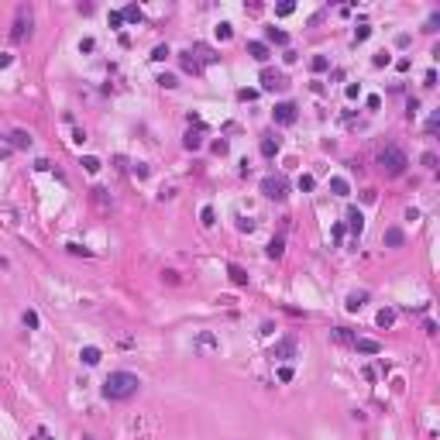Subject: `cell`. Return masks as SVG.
<instances>
[{
	"label": "cell",
	"instance_id": "obj_11",
	"mask_svg": "<svg viewBox=\"0 0 440 440\" xmlns=\"http://www.w3.org/2000/svg\"><path fill=\"white\" fill-rule=\"evenodd\" d=\"M382 241H385V248H403V241H406V234H403V230H399V227H389V230H385V237H382Z\"/></svg>",
	"mask_w": 440,
	"mask_h": 440
},
{
	"label": "cell",
	"instance_id": "obj_14",
	"mask_svg": "<svg viewBox=\"0 0 440 440\" xmlns=\"http://www.w3.org/2000/svg\"><path fill=\"white\" fill-rule=\"evenodd\" d=\"M179 62H182V69H186L189 76H199V72H203V65H199V59H193V52L179 55Z\"/></svg>",
	"mask_w": 440,
	"mask_h": 440
},
{
	"label": "cell",
	"instance_id": "obj_23",
	"mask_svg": "<svg viewBox=\"0 0 440 440\" xmlns=\"http://www.w3.org/2000/svg\"><path fill=\"white\" fill-rule=\"evenodd\" d=\"M121 14H124V21H134V24H141V21H145V14H141V7H138V4H128Z\"/></svg>",
	"mask_w": 440,
	"mask_h": 440
},
{
	"label": "cell",
	"instance_id": "obj_53",
	"mask_svg": "<svg viewBox=\"0 0 440 440\" xmlns=\"http://www.w3.org/2000/svg\"><path fill=\"white\" fill-rule=\"evenodd\" d=\"M382 107V97H368V110H378Z\"/></svg>",
	"mask_w": 440,
	"mask_h": 440
},
{
	"label": "cell",
	"instance_id": "obj_12",
	"mask_svg": "<svg viewBox=\"0 0 440 440\" xmlns=\"http://www.w3.org/2000/svg\"><path fill=\"white\" fill-rule=\"evenodd\" d=\"M196 347H199V351H220V341H217L210 330H203V334L196 337Z\"/></svg>",
	"mask_w": 440,
	"mask_h": 440
},
{
	"label": "cell",
	"instance_id": "obj_25",
	"mask_svg": "<svg viewBox=\"0 0 440 440\" xmlns=\"http://www.w3.org/2000/svg\"><path fill=\"white\" fill-rule=\"evenodd\" d=\"M375 324H378V327H392V324H395V310H378Z\"/></svg>",
	"mask_w": 440,
	"mask_h": 440
},
{
	"label": "cell",
	"instance_id": "obj_20",
	"mask_svg": "<svg viewBox=\"0 0 440 440\" xmlns=\"http://www.w3.org/2000/svg\"><path fill=\"white\" fill-rule=\"evenodd\" d=\"M258 148H261V155H265V158H275V155H278V138H261V145H258Z\"/></svg>",
	"mask_w": 440,
	"mask_h": 440
},
{
	"label": "cell",
	"instance_id": "obj_44",
	"mask_svg": "<svg viewBox=\"0 0 440 440\" xmlns=\"http://www.w3.org/2000/svg\"><path fill=\"white\" fill-rule=\"evenodd\" d=\"M437 128H440V117L433 114V117H430V121H426V134H437Z\"/></svg>",
	"mask_w": 440,
	"mask_h": 440
},
{
	"label": "cell",
	"instance_id": "obj_41",
	"mask_svg": "<svg viewBox=\"0 0 440 440\" xmlns=\"http://www.w3.org/2000/svg\"><path fill=\"white\" fill-rule=\"evenodd\" d=\"M93 199H97V203H103V207L110 203V196H107V189H100V186L93 189Z\"/></svg>",
	"mask_w": 440,
	"mask_h": 440
},
{
	"label": "cell",
	"instance_id": "obj_17",
	"mask_svg": "<svg viewBox=\"0 0 440 440\" xmlns=\"http://www.w3.org/2000/svg\"><path fill=\"white\" fill-rule=\"evenodd\" d=\"M11 148H31V134L28 131H11Z\"/></svg>",
	"mask_w": 440,
	"mask_h": 440
},
{
	"label": "cell",
	"instance_id": "obj_24",
	"mask_svg": "<svg viewBox=\"0 0 440 440\" xmlns=\"http://www.w3.org/2000/svg\"><path fill=\"white\" fill-rule=\"evenodd\" d=\"M79 165H83L90 176H97V172H100V158H97V155H83V162H79Z\"/></svg>",
	"mask_w": 440,
	"mask_h": 440
},
{
	"label": "cell",
	"instance_id": "obj_19",
	"mask_svg": "<svg viewBox=\"0 0 440 440\" xmlns=\"http://www.w3.org/2000/svg\"><path fill=\"white\" fill-rule=\"evenodd\" d=\"M182 145H186V151H199V148H203V134H199V131H189V134L182 138Z\"/></svg>",
	"mask_w": 440,
	"mask_h": 440
},
{
	"label": "cell",
	"instance_id": "obj_38",
	"mask_svg": "<svg viewBox=\"0 0 440 440\" xmlns=\"http://www.w3.org/2000/svg\"><path fill=\"white\" fill-rule=\"evenodd\" d=\"M372 34V28L368 24H361V28H354V42H365V38Z\"/></svg>",
	"mask_w": 440,
	"mask_h": 440
},
{
	"label": "cell",
	"instance_id": "obj_31",
	"mask_svg": "<svg viewBox=\"0 0 440 440\" xmlns=\"http://www.w3.org/2000/svg\"><path fill=\"white\" fill-rule=\"evenodd\" d=\"M217 38H220V42H230V38H234V31H230V24H227V21H220V24H217Z\"/></svg>",
	"mask_w": 440,
	"mask_h": 440
},
{
	"label": "cell",
	"instance_id": "obj_5",
	"mask_svg": "<svg viewBox=\"0 0 440 440\" xmlns=\"http://www.w3.org/2000/svg\"><path fill=\"white\" fill-rule=\"evenodd\" d=\"M289 86V79H286V72H278V69H261V90H286Z\"/></svg>",
	"mask_w": 440,
	"mask_h": 440
},
{
	"label": "cell",
	"instance_id": "obj_54",
	"mask_svg": "<svg viewBox=\"0 0 440 440\" xmlns=\"http://www.w3.org/2000/svg\"><path fill=\"white\" fill-rule=\"evenodd\" d=\"M11 62H14V59H11V55H7V52H4V55H0V69H7V65H11Z\"/></svg>",
	"mask_w": 440,
	"mask_h": 440
},
{
	"label": "cell",
	"instance_id": "obj_9",
	"mask_svg": "<svg viewBox=\"0 0 440 440\" xmlns=\"http://www.w3.org/2000/svg\"><path fill=\"white\" fill-rule=\"evenodd\" d=\"M248 55H251L255 62H261V65L272 59V52H268V45H265V42H248Z\"/></svg>",
	"mask_w": 440,
	"mask_h": 440
},
{
	"label": "cell",
	"instance_id": "obj_6",
	"mask_svg": "<svg viewBox=\"0 0 440 440\" xmlns=\"http://www.w3.org/2000/svg\"><path fill=\"white\" fill-rule=\"evenodd\" d=\"M286 189H289V182H286V179H275V176L261 179V193H265L268 199H286V196H289Z\"/></svg>",
	"mask_w": 440,
	"mask_h": 440
},
{
	"label": "cell",
	"instance_id": "obj_40",
	"mask_svg": "<svg viewBox=\"0 0 440 440\" xmlns=\"http://www.w3.org/2000/svg\"><path fill=\"white\" fill-rule=\"evenodd\" d=\"M293 11H296V4H278V7H275V14H278V17H289Z\"/></svg>",
	"mask_w": 440,
	"mask_h": 440
},
{
	"label": "cell",
	"instance_id": "obj_1",
	"mask_svg": "<svg viewBox=\"0 0 440 440\" xmlns=\"http://www.w3.org/2000/svg\"><path fill=\"white\" fill-rule=\"evenodd\" d=\"M141 389V378L134 372H110L107 382H103V399L110 403H131Z\"/></svg>",
	"mask_w": 440,
	"mask_h": 440
},
{
	"label": "cell",
	"instance_id": "obj_22",
	"mask_svg": "<svg viewBox=\"0 0 440 440\" xmlns=\"http://www.w3.org/2000/svg\"><path fill=\"white\" fill-rule=\"evenodd\" d=\"M265 251H268V258H282V251H286V241H282V237H272Z\"/></svg>",
	"mask_w": 440,
	"mask_h": 440
},
{
	"label": "cell",
	"instance_id": "obj_29",
	"mask_svg": "<svg viewBox=\"0 0 440 440\" xmlns=\"http://www.w3.org/2000/svg\"><path fill=\"white\" fill-rule=\"evenodd\" d=\"M296 186H299V193H313V189H316V179H313V176H299Z\"/></svg>",
	"mask_w": 440,
	"mask_h": 440
},
{
	"label": "cell",
	"instance_id": "obj_28",
	"mask_svg": "<svg viewBox=\"0 0 440 440\" xmlns=\"http://www.w3.org/2000/svg\"><path fill=\"white\" fill-rule=\"evenodd\" d=\"M155 83H158V86H162V90H176V86H179L172 72H162V76H158V79H155Z\"/></svg>",
	"mask_w": 440,
	"mask_h": 440
},
{
	"label": "cell",
	"instance_id": "obj_34",
	"mask_svg": "<svg viewBox=\"0 0 440 440\" xmlns=\"http://www.w3.org/2000/svg\"><path fill=\"white\" fill-rule=\"evenodd\" d=\"M423 31H430V34H433V31H440V14H430V17H426V28H423Z\"/></svg>",
	"mask_w": 440,
	"mask_h": 440
},
{
	"label": "cell",
	"instance_id": "obj_43",
	"mask_svg": "<svg viewBox=\"0 0 440 440\" xmlns=\"http://www.w3.org/2000/svg\"><path fill=\"white\" fill-rule=\"evenodd\" d=\"M423 165H426V169H430V172H433V169H437V155H433V151H426V155H423Z\"/></svg>",
	"mask_w": 440,
	"mask_h": 440
},
{
	"label": "cell",
	"instance_id": "obj_35",
	"mask_svg": "<svg viewBox=\"0 0 440 440\" xmlns=\"http://www.w3.org/2000/svg\"><path fill=\"white\" fill-rule=\"evenodd\" d=\"M389 62H392V55H389V52H378V55L372 59V65H375V69H382V65H389Z\"/></svg>",
	"mask_w": 440,
	"mask_h": 440
},
{
	"label": "cell",
	"instance_id": "obj_7",
	"mask_svg": "<svg viewBox=\"0 0 440 440\" xmlns=\"http://www.w3.org/2000/svg\"><path fill=\"white\" fill-rule=\"evenodd\" d=\"M272 358H275V361H289V358H296V341H293V337L275 341V344H272Z\"/></svg>",
	"mask_w": 440,
	"mask_h": 440
},
{
	"label": "cell",
	"instance_id": "obj_36",
	"mask_svg": "<svg viewBox=\"0 0 440 440\" xmlns=\"http://www.w3.org/2000/svg\"><path fill=\"white\" fill-rule=\"evenodd\" d=\"M107 21H110V28H121V24H124V14H121V11H110Z\"/></svg>",
	"mask_w": 440,
	"mask_h": 440
},
{
	"label": "cell",
	"instance_id": "obj_30",
	"mask_svg": "<svg viewBox=\"0 0 440 440\" xmlns=\"http://www.w3.org/2000/svg\"><path fill=\"white\" fill-rule=\"evenodd\" d=\"M199 220H203V227H213V224H217V213H213V207H203V210H199Z\"/></svg>",
	"mask_w": 440,
	"mask_h": 440
},
{
	"label": "cell",
	"instance_id": "obj_47",
	"mask_svg": "<svg viewBox=\"0 0 440 440\" xmlns=\"http://www.w3.org/2000/svg\"><path fill=\"white\" fill-rule=\"evenodd\" d=\"M358 97H361V86L351 83V86H347V100H358Z\"/></svg>",
	"mask_w": 440,
	"mask_h": 440
},
{
	"label": "cell",
	"instance_id": "obj_48",
	"mask_svg": "<svg viewBox=\"0 0 440 440\" xmlns=\"http://www.w3.org/2000/svg\"><path fill=\"white\" fill-rule=\"evenodd\" d=\"M258 90H237V100H255Z\"/></svg>",
	"mask_w": 440,
	"mask_h": 440
},
{
	"label": "cell",
	"instance_id": "obj_42",
	"mask_svg": "<svg viewBox=\"0 0 440 440\" xmlns=\"http://www.w3.org/2000/svg\"><path fill=\"white\" fill-rule=\"evenodd\" d=\"M131 172H134V176H138V179H148V172H151V169H148V165H145V162H138V165H134V169H131Z\"/></svg>",
	"mask_w": 440,
	"mask_h": 440
},
{
	"label": "cell",
	"instance_id": "obj_52",
	"mask_svg": "<svg viewBox=\"0 0 440 440\" xmlns=\"http://www.w3.org/2000/svg\"><path fill=\"white\" fill-rule=\"evenodd\" d=\"M237 230H255V224H251V220H244V217H237Z\"/></svg>",
	"mask_w": 440,
	"mask_h": 440
},
{
	"label": "cell",
	"instance_id": "obj_46",
	"mask_svg": "<svg viewBox=\"0 0 440 440\" xmlns=\"http://www.w3.org/2000/svg\"><path fill=\"white\" fill-rule=\"evenodd\" d=\"M34 440H55V437H52L45 426H38V430H34Z\"/></svg>",
	"mask_w": 440,
	"mask_h": 440
},
{
	"label": "cell",
	"instance_id": "obj_33",
	"mask_svg": "<svg viewBox=\"0 0 440 440\" xmlns=\"http://www.w3.org/2000/svg\"><path fill=\"white\" fill-rule=\"evenodd\" d=\"M21 320H24V327H28V330H34V327H38V313H34V310H24V316H21Z\"/></svg>",
	"mask_w": 440,
	"mask_h": 440
},
{
	"label": "cell",
	"instance_id": "obj_55",
	"mask_svg": "<svg viewBox=\"0 0 440 440\" xmlns=\"http://www.w3.org/2000/svg\"><path fill=\"white\" fill-rule=\"evenodd\" d=\"M0 268H7V258H4V255H0Z\"/></svg>",
	"mask_w": 440,
	"mask_h": 440
},
{
	"label": "cell",
	"instance_id": "obj_2",
	"mask_svg": "<svg viewBox=\"0 0 440 440\" xmlns=\"http://www.w3.org/2000/svg\"><path fill=\"white\" fill-rule=\"evenodd\" d=\"M378 165H382L385 176H403L406 165H409V158H406V151L399 148V145H389V148L378 151Z\"/></svg>",
	"mask_w": 440,
	"mask_h": 440
},
{
	"label": "cell",
	"instance_id": "obj_13",
	"mask_svg": "<svg viewBox=\"0 0 440 440\" xmlns=\"http://www.w3.org/2000/svg\"><path fill=\"white\" fill-rule=\"evenodd\" d=\"M265 45H289V34L278 28H265Z\"/></svg>",
	"mask_w": 440,
	"mask_h": 440
},
{
	"label": "cell",
	"instance_id": "obj_39",
	"mask_svg": "<svg viewBox=\"0 0 440 440\" xmlns=\"http://www.w3.org/2000/svg\"><path fill=\"white\" fill-rule=\"evenodd\" d=\"M210 148H213V155H227V151H230V145H227L224 138H220V141H213Z\"/></svg>",
	"mask_w": 440,
	"mask_h": 440
},
{
	"label": "cell",
	"instance_id": "obj_50",
	"mask_svg": "<svg viewBox=\"0 0 440 440\" xmlns=\"http://www.w3.org/2000/svg\"><path fill=\"white\" fill-rule=\"evenodd\" d=\"M409 42H413V38H409L406 31H403V34H399V38H395V45H399V49H409Z\"/></svg>",
	"mask_w": 440,
	"mask_h": 440
},
{
	"label": "cell",
	"instance_id": "obj_15",
	"mask_svg": "<svg viewBox=\"0 0 440 440\" xmlns=\"http://www.w3.org/2000/svg\"><path fill=\"white\" fill-rule=\"evenodd\" d=\"M79 358H83V365H100V358H103V351L90 344V347H83V351H79Z\"/></svg>",
	"mask_w": 440,
	"mask_h": 440
},
{
	"label": "cell",
	"instance_id": "obj_3",
	"mask_svg": "<svg viewBox=\"0 0 440 440\" xmlns=\"http://www.w3.org/2000/svg\"><path fill=\"white\" fill-rule=\"evenodd\" d=\"M28 34H31V11L21 4L14 14V24H11V42H24Z\"/></svg>",
	"mask_w": 440,
	"mask_h": 440
},
{
	"label": "cell",
	"instance_id": "obj_32",
	"mask_svg": "<svg viewBox=\"0 0 440 440\" xmlns=\"http://www.w3.org/2000/svg\"><path fill=\"white\" fill-rule=\"evenodd\" d=\"M169 55H172V49H169V45H158V49L151 52V59H155V62H165Z\"/></svg>",
	"mask_w": 440,
	"mask_h": 440
},
{
	"label": "cell",
	"instance_id": "obj_37",
	"mask_svg": "<svg viewBox=\"0 0 440 440\" xmlns=\"http://www.w3.org/2000/svg\"><path fill=\"white\" fill-rule=\"evenodd\" d=\"M293 375H296L293 365H282V368H278V382H293Z\"/></svg>",
	"mask_w": 440,
	"mask_h": 440
},
{
	"label": "cell",
	"instance_id": "obj_45",
	"mask_svg": "<svg viewBox=\"0 0 440 440\" xmlns=\"http://www.w3.org/2000/svg\"><path fill=\"white\" fill-rule=\"evenodd\" d=\"M93 49H97L93 38H83V42H79V52H93Z\"/></svg>",
	"mask_w": 440,
	"mask_h": 440
},
{
	"label": "cell",
	"instance_id": "obj_26",
	"mask_svg": "<svg viewBox=\"0 0 440 440\" xmlns=\"http://www.w3.org/2000/svg\"><path fill=\"white\" fill-rule=\"evenodd\" d=\"M334 341H341V344H354L351 327H334Z\"/></svg>",
	"mask_w": 440,
	"mask_h": 440
},
{
	"label": "cell",
	"instance_id": "obj_27",
	"mask_svg": "<svg viewBox=\"0 0 440 440\" xmlns=\"http://www.w3.org/2000/svg\"><path fill=\"white\" fill-rule=\"evenodd\" d=\"M310 69H313V72H327V69H330V59H327V55H313Z\"/></svg>",
	"mask_w": 440,
	"mask_h": 440
},
{
	"label": "cell",
	"instance_id": "obj_4",
	"mask_svg": "<svg viewBox=\"0 0 440 440\" xmlns=\"http://www.w3.org/2000/svg\"><path fill=\"white\" fill-rule=\"evenodd\" d=\"M296 117H299V107H296L293 100H282V103H275V110H272V121H275V124H282V128L296 124Z\"/></svg>",
	"mask_w": 440,
	"mask_h": 440
},
{
	"label": "cell",
	"instance_id": "obj_21",
	"mask_svg": "<svg viewBox=\"0 0 440 440\" xmlns=\"http://www.w3.org/2000/svg\"><path fill=\"white\" fill-rule=\"evenodd\" d=\"M330 193H334V196H347V193H351L347 179H344V176H334V179H330Z\"/></svg>",
	"mask_w": 440,
	"mask_h": 440
},
{
	"label": "cell",
	"instance_id": "obj_16",
	"mask_svg": "<svg viewBox=\"0 0 440 440\" xmlns=\"http://www.w3.org/2000/svg\"><path fill=\"white\" fill-rule=\"evenodd\" d=\"M365 303H368V293H365V289H358V293H351V296H347V310H351V313H358Z\"/></svg>",
	"mask_w": 440,
	"mask_h": 440
},
{
	"label": "cell",
	"instance_id": "obj_18",
	"mask_svg": "<svg viewBox=\"0 0 440 440\" xmlns=\"http://www.w3.org/2000/svg\"><path fill=\"white\" fill-rule=\"evenodd\" d=\"M227 275H230V282H234V286H248V272H244L241 265H230Z\"/></svg>",
	"mask_w": 440,
	"mask_h": 440
},
{
	"label": "cell",
	"instance_id": "obj_10",
	"mask_svg": "<svg viewBox=\"0 0 440 440\" xmlns=\"http://www.w3.org/2000/svg\"><path fill=\"white\" fill-rule=\"evenodd\" d=\"M347 227H351L354 234H361V230H365V213L358 210V207H351V210H347Z\"/></svg>",
	"mask_w": 440,
	"mask_h": 440
},
{
	"label": "cell",
	"instance_id": "obj_8",
	"mask_svg": "<svg viewBox=\"0 0 440 440\" xmlns=\"http://www.w3.org/2000/svg\"><path fill=\"white\" fill-rule=\"evenodd\" d=\"M354 351L358 354H382V344L372 337H354Z\"/></svg>",
	"mask_w": 440,
	"mask_h": 440
},
{
	"label": "cell",
	"instance_id": "obj_51",
	"mask_svg": "<svg viewBox=\"0 0 440 440\" xmlns=\"http://www.w3.org/2000/svg\"><path fill=\"white\" fill-rule=\"evenodd\" d=\"M72 141H76V145H83V141H86V131H83V128H76V131H72Z\"/></svg>",
	"mask_w": 440,
	"mask_h": 440
},
{
	"label": "cell",
	"instance_id": "obj_49",
	"mask_svg": "<svg viewBox=\"0 0 440 440\" xmlns=\"http://www.w3.org/2000/svg\"><path fill=\"white\" fill-rule=\"evenodd\" d=\"M65 248H69V255H83V258H86V255H90V251H86V248H83V244H65Z\"/></svg>",
	"mask_w": 440,
	"mask_h": 440
},
{
	"label": "cell",
	"instance_id": "obj_56",
	"mask_svg": "<svg viewBox=\"0 0 440 440\" xmlns=\"http://www.w3.org/2000/svg\"><path fill=\"white\" fill-rule=\"evenodd\" d=\"M79 440H97V437H90V433H86V437H79Z\"/></svg>",
	"mask_w": 440,
	"mask_h": 440
}]
</instances>
